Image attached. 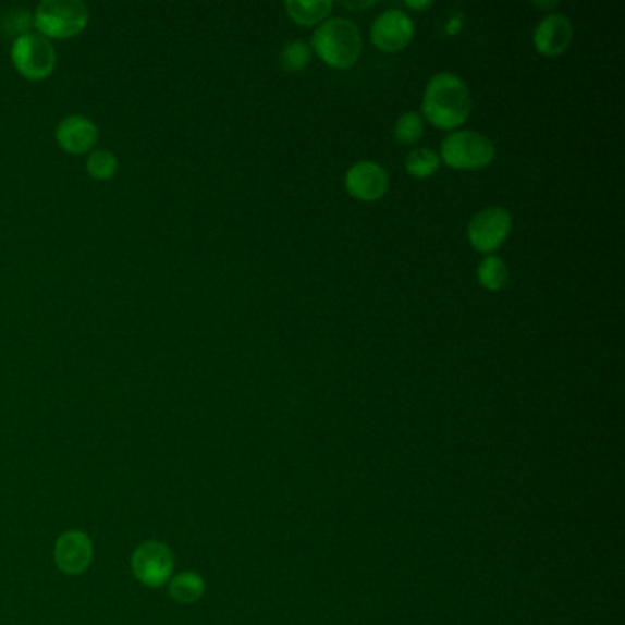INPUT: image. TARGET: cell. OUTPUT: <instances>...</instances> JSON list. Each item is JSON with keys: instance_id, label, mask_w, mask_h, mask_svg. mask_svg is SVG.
I'll return each instance as SVG.
<instances>
[{"instance_id": "obj_4", "label": "cell", "mask_w": 625, "mask_h": 625, "mask_svg": "<svg viewBox=\"0 0 625 625\" xmlns=\"http://www.w3.org/2000/svg\"><path fill=\"white\" fill-rule=\"evenodd\" d=\"M12 63L19 74L29 82H42L52 76L58 53L52 41L39 32H24L12 45Z\"/></svg>"}, {"instance_id": "obj_5", "label": "cell", "mask_w": 625, "mask_h": 625, "mask_svg": "<svg viewBox=\"0 0 625 625\" xmlns=\"http://www.w3.org/2000/svg\"><path fill=\"white\" fill-rule=\"evenodd\" d=\"M440 157L453 169H481L492 162L495 147L485 134L455 131L440 145Z\"/></svg>"}, {"instance_id": "obj_21", "label": "cell", "mask_w": 625, "mask_h": 625, "mask_svg": "<svg viewBox=\"0 0 625 625\" xmlns=\"http://www.w3.org/2000/svg\"><path fill=\"white\" fill-rule=\"evenodd\" d=\"M342 4L348 10H367V8L375 7V2H342Z\"/></svg>"}, {"instance_id": "obj_20", "label": "cell", "mask_w": 625, "mask_h": 625, "mask_svg": "<svg viewBox=\"0 0 625 625\" xmlns=\"http://www.w3.org/2000/svg\"><path fill=\"white\" fill-rule=\"evenodd\" d=\"M406 7L412 8V10H418V12H424V10L433 7V2H431V0H426V2H413V0H407Z\"/></svg>"}, {"instance_id": "obj_17", "label": "cell", "mask_w": 625, "mask_h": 625, "mask_svg": "<svg viewBox=\"0 0 625 625\" xmlns=\"http://www.w3.org/2000/svg\"><path fill=\"white\" fill-rule=\"evenodd\" d=\"M118 168H120V162L114 152L107 151V149H94L93 152H88L85 169L94 180L105 182V180L114 179Z\"/></svg>"}, {"instance_id": "obj_10", "label": "cell", "mask_w": 625, "mask_h": 625, "mask_svg": "<svg viewBox=\"0 0 625 625\" xmlns=\"http://www.w3.org/2000/svg\"><path fill=\"white\" fill-rule=\"evenodd\" d=\"M99 128L90 118L70 114L56 127V142L70 155H87L98 144Z\"/></svg>"}, {"instance_id": "obj_8", "label": "cell", "mask_w": 625, "mask_h": 625, "mask_svg": "<svg viewBox=\"0 0 625 625\" xmlns=\"http://www.w3.org/2000/svg\"><path fill=\"white\" fill-rule=\"evenodd\" d=\"M413 35H415V23L402 10L380 13L372 23V45L383 52H399L402 48H406L412 42Z\"/></svg>"}, {"instance_id": "obj_22", "label": "cell", "mask_w": 625, "mask_h": 625, "mask_svg": "<svg viewBox=\"0 0 625 625\" xmlns=\"http://www.w3.org/2000/svg\"><path fill=\"white\" fill-rule=\"evenodd\" d=\"M534 8H538V10H554V8L560 7V2L557 0H550V2H532Z\"/></svg>"}, {"instance_id": "obj_19", "label": "cell", "mask_w": 625, "mask_h": 625, "mask_svg": "<svg viewBox=\"0 0 625 625\" xmlns=\"http://www.w3.org/2000/svg\"><path fill=\"white\" fill-rule=\"evenodd\" d=\"M422 134L424 120L415 110L404 112V114L396 120V125H394V138H396L399 144H417L418 139L422 138Z\"/></svg>"}, {"instance_id": "obj_15", "label": "cell", "mask_w": 625, "mask_h": 625, "mask_svg": "<svg viewBox=\"0 0 625 625\" xmlns=\"http://www.w3.org/2000/svg\"><path fill=\"white\" fill-rule=\"evenodd\" d=\"M169 592L173 600L180 603L197 602L203 597L204 581L198 574L182 573L169 585Z\"/></svg>"}, {"instance_id": "obj_7", "label": "cell", "mask_w": 625, "mask_h": 625, "mask_svg": "<svg viewBox=\"0 0 625 625\" xmlns=\"http://www.w3.org/2000/svg\"><path fill=\"white\" fill-rule=\"evenodd\" d=\"M133 571L142 584L160 587L173 573V554L168 544L147 541L134 550Z\"/></svg>"}, {"instance_id": "obj_18", "label": "cell", "mask_w": 625, "mask_h": 625, "mask_svg": "<svg viewBox=\"0 0 625 625\" xmlns=\"http://www.w3.org/2000/svg\"><path fill=\"white\" fill-rule=\"evenodd\" d=\"M310 59H312V48L302 39L284 45L283 50H281V66H283L284 72H290V74H297V72L307 69Z\"/></svg>"}, {"instance_id": "obj_16", "label": "cell", "mask_w": 625, "mask_h": 625, "mask_svg": "<svg viewBox=\"0 0 625 625\" xmlns=\"http://www.w3.org/2000/svg\"><path fill=\"white\" fill-rule=\"evenodd\" d=\"M439 166V155L429 147H417L406 157V171L415 179H429Z\"/></svg>"}, {"instance_id": "obj_11", "label": "cell", "mask_w": 625, "mask_h": 625, "mask_svg": "<svg viewBox=\"0 0 625 625\" xmlns=\"http://www.w3.org/2000/svg\"><path fill=\"white\" fill-rule=\"evenodd\" d=\"M573 23L562 13H549L534 29V47L547 58L562 56L573 42Z\"/></svg>"}, {"instance_id": "obj_13", "label": "cell", "mask_w": 625, "mask_h": 625, "mask_svg": "<svg viewBox=\"0 0 625 625\" xmlns=\"http://www.w3.org/2000/svg\"><path fill=\"white\" fill-rule=\"evenodd\" d=\"M284 8H286L290 17L294 19L297 24L314 26V24L321 23L323 19H327L330 10H332V2L330 0H312V2L290 0V2H284Z\"/></svg>"}, {"instance_id": "obj_14", "label": "cell", "mask_w": 625, "mask_h": 625, "mask_svg": "<svg viewBox=\"0 0 625 625\" xmlns=\"http://www.w3.org/2000/svg\"><path fill=\"white\" fill-rule=\"evenodd\" d=\"M479 283L490 292H499L508 283V268L498 255H488L477 268Z\"/></svg>"}, {"instance_id": "obj_3", "label": "cell", "mask_w": 625, "mask_h": 625, "mask_svg": "<svg viewBox=\"0 0 625 625\" xmlns=\"http://www.w3.org/2000/svg\"><path fill=\"white\" fill-rule=\"evenodd\" d=\"M90 23V10L82 0H42L34 13L35 28L52 39H70Z\"/></svg>"}, {"instance_id": "obj_1", "label": "cell", "mask_w": 625, "mask_h": 625, "mask_svg": "<svg viewBox=\"0 0 625 625\" xmlns=\"http://www.w3.org/2000/svg\"><path fill=\"white\" fill-rule=\"evenodd\" d=\"M424 118L434 127L452 131L463 125L471 112V94L466 83L452 72L431 77L424 90Z\"/></svg>"}, {"instance_id": "obj_2", "label": "cell", "mask_w": 625, "mask_h": 625, "mask_svg": "<svg viewBox=\"0 0 625 625\" xmlns=\"http://www.w3.org/2000/svg\"><path fill=\"white\" fill-rule=\"evenodd\" d=\"M312 50L332 69H348L358 61L364 41L358 26L345 17H334L319 24L312 34Z\"/></svg>"}, {"instance_id": "obj_12", "label": "cell", "mask_w": 625, "mask_h": 625, "mask_svg": "<svg viewBox=\"0 0 625 625\" xmlns=\"http://www.w3.org/2000/svg\"><path fill=\"white\" fill-rule=\"evenodd\" d=\"M93 541L87 534L66 532L56 543V563L66 574H79L87 571L93 562Z\"/></svg>"}, {"instance_id": "obj_6", "label": "cell", "mask_w": 625, "mask_h": 625, "mask_svg": "<svg viewBox=\"0 0 625 625\" xmlns=\"http://www.w3.org/2000/svg\"><path fill=\"white\" fill-rule=\"evenodd\" d=\"M512 232V215L499 206H490L469 220V244L481 254H493L503 246Z\"/></svg>"}, {"instance_id": "obj_9", "label": "cell", "mask_w": 625, "mask_h": 625, "mask_svg": "<svg viewBox=\"0 0 625 625\" xmlns=\"http://www.w3.org/2000/svg\"><path fill=\"white\" fill-rule=\"evenodd\" d=\"M345 187L354 198L372 203V200L382 198L388 192V171L380 163L361 160L348 169L347 174H345Z\"/></svg>"}]
</instances>
